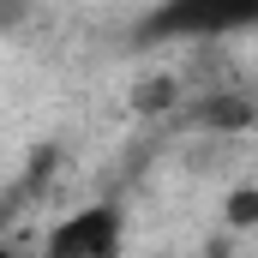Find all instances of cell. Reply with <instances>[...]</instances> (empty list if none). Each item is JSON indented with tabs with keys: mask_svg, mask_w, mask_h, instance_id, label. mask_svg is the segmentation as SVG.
<instances>
[{
	"mask_svg": "<svg viewBox=\"0 0 258 258\" xmlns=\"http://www.w3.org/2000/svg\"><path fill=\"white\" fill-rule=\"evenodd\" d=\"M42 258H126V210L114 198L66 210L42 240Z\"/></svg>",
	"mask_w": 258,
	"mask_h": 258,
	"instance_id": "obj_2",
	"label": "cell"
},
{
	"mask_svg": "<svg viewBox=\"0 0 258 258\" xmlns=\"http://www.w3.org/2000/svg\"><path fill=\"white\" fill-rule=\"evenodd\" d=\"M258 30V0H156L144 18V36L156 42H192V36H234Z\"/></svg>",
	"mask_w": 258,
	"mask_h": 258,
	"instance_id": "obj_1",
	"label": "cell"
}]
</instances>
